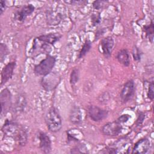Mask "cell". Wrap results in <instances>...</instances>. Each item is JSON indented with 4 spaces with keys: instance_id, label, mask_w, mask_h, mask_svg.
Segmentation results:
<instances>
[{
    "instance_id": "obj_1",
    "label": "cell",
    "mask_w": 154,
    "mask_h": 154,
    "mask_svg": "<svg viewBox=\"0 0 154 154\" xmlns=\"http://www.w3.org/2000/svg\"><path fill=\"white\" fill-rule=\"evenodd\" d=\"M45 122L48 129L52 132L59 131L62 127V119L58 110L51 107L45 115Z\"/></svg>"
},
{
    "instance_id": "obj_2",
    "label": "cell",
    "mask_w": 154,
    "mask_h": 154,
    "mask_svg": "<svg viewBox=\"0 0 154 154\" xmlns=\"http://www.w3.org/2000/svg\"><path fill=\"white\" fill-rule=\"evenodd\" d=\"M55 62L56 59L54 57L47 55L45 59L35 66L34 69V73L37 76H45L49 74L53 69Z\"/></svg>"
},
{
    "instance_id": "obj_3",
    "label": "cell",
    "mask_w": 154,
    "mask_h": 154,
    "mask_svg": "<svg viewBox=\"0 0 154 154\" xmlns=\"http://www.w3.org/2000/svg\"><path fill=\"white\" fill-rule=\"evenodd\" d=\"M132 142L131 139L127 137H123L119 139L111 146L106 147L108 150L106 152L109 153H128L131 148Z\"/></svg>"
},
{
    "instance_id": "obj_4",
    "label": "cell",
    "mask_w": 154,
    "mask_h": 154,
    "mask_svg": "<svg viewBox=\"0 0 154 154\" xmlns=\"http://www.w3.org/2000/svg\"><path fill=\"white\" fill-rule=\"evenodd\" d=\"M122 130V123L118 121L108 122L105 124L102 128V133L106 136L116 137L121 133Z\"/></svg>"
},
{
    "instance_id": "obj_5",
    "label": "cell",
    "mask_w": 154,
    "mask_h": 154,
    "mask_svg": "<svg viewBox=\"0 0 154 154\" xmlns=\"http://www.w3.org/2000/svg\"><path fill=\"white\" fill-rule=\"evenodd\" d=\"M135 84L133 80L128 81L123 85L120 92V99L123 103H126L132 99L135 94Z\"/></svg>"
},
{
    "instance_id": "obj_6",
    "label": "cell",
    "mask_w": 154,
    "mask_h": 154,
    "mask_svg": "<svg viewBox=\"0 0 154 154\" xmlns=\"http://www.w3.org/2000/svg\"><path fill=\"white\" fill-rule=\"evenodd\" d=\"M108 112L107 110L100 108L95 105H90L87 109V114L92 120L100 122L106 118Z\"/></svg>"
},
{
    "instance_id": "obj_7",
    "label": "cell",
    "mask_w": 154,
    "mask_h": 154,
    "mask_svg": "<svg viewBox=\"0 0 154 154\" xmlns=\"http://www.w3.org/2000/svg\"><path fill=\"white\" fill-rule=\"evenodd\" d=\"M1 111V114H7L11 106V94L10 91L5 88L3 89L0 94Z\"/></svg>"
},
{
    "instance_id": "obj_8",
    "label": "cell",
    "mask_w": 154,
    "mask_h": 154,
    "mask_svg": "<svg viewBox=\"0 0 154 154\" xmlns=\"http://www.w3.org/2000/svg\"><path fill=\"white\" fill-rule=\"evenodd\" d=\"M20 126L16 122L7 119L2 127V132L5 136L14 138Z\"/></svg>"
},
{
    "instance_id": "obj_9",
    "label": "cell",
    "mask_w": 154,
    "mask_h": 154,
    "mask_svg": "<svg viewBox=\"0 0 154 154\" xmlns=\"http://www.w3.org/2000/svg\"><path fill=\"white\" fill-rule=\"evenodd\" d=\"M60 82V78L55 74L51 75V73L46 76L42 80V85L46 90L54 89Z\"/></svg>"
},
{
    "instance_id": "obj_10",
    "label": "cell",
    "mask_w": 154,
    "mask_h": 154,
    "mask_svg": "<svg viewBox=\"0 0 154 154\" xmlns=\"http://www.w3.org/2000/svg\"><path fill=\"white\" fill-rule=\"evenodd\" d=\"M34 10L35 7L32 4L24 5L16 11L14 15V19L19 22H23L34 11Z\"/></svg>"
},
{
    "instance_id": "obj_11",
    "label": "cell",
    "mask_w": 154,
    "mask_h": 154,
    "mask_svg": "<svg viewBox=\"0 0 154 154\" xmlns=\"http://www.w3.org/2000/svg\"><path fill=\"white\" fill-rule=\"evenodd\" d=\"M100 45L103 54L106 58H109L114 46V42L112 37L108 36L102 38L100 41Z\"/></svg>"
},
{
    "instance_id": "obj_12",
    "label": "cell",
    "mask_w": 154,
    "mask_h": 154,
    "mask_svg": "<svg viewBox=\"0 0 154 154\" xmlns=\"http://www.w3.org/2000/svg\"><path fill=\"white\" fill-rule=\"evenodd\" d=\"M15 67L16 62L11 61L6 64L5 66H4V67L2 69L1 72V85L5 84L8 80L11 78Z\"/></svg>"
},
{
    "instance_id": "obj_13",
    "label": "cell",
    "mask_w": 154,
    "mask_h": 154,
    "mask_svg": "<svg viewBox=\"0 0 154 154\" xmlns=\"http://www.w3.org/2000/svg\"><path fill=\"white\" fill-rule=\"evenodd\" d=\"M38 138L41 150L45 153H49L51 151V141L49 137L45 132H40Z\"/></svg>"
},
{
    "instance_id": "obj_14",
    "label": "cell",
    "mask_w": 154,
    "mask_h": 154,
    "mask_svg": "<svg viewBox=\"0 0 154 154\" xmlns=\"http://www.w3.org/2000/svg\"><path fill=\"white\" fill-rule=\"evenodd\" d=\"M150 146V141L146 138H143L138 140L134 145L132 153H146L149 150Z\"/></svg>"
},
{
    "instance_id": "obj_15",
    "label": "cell",
    "mask_w": 154,
    "mask_h": 154,
    "mask_svg": "<svg viewBox=\"0 0 154 154\" xmlns=\"http://www.w3.org/2000/svg\"><path fill=\"white\" fill-rule=\"evenodd\" d=\"M61 36L62 35L59 33H49L40 35L37 38V39L47 44L54 45L60 39Z\"/></svg>"
},
{
    "instance_id": "obj_16",
    "label": "cell",
    "mask_w": 154,
    "mask_h": 154,
    "mask_svg": "<svg viewBox=\"0 0 154 154\" xmlns=\"http://www.w3.org/2000/svg\"><path fill=\"white\" fill-rule=\"evenodd\" d=\"M70 122L75 125H78L81 123L82 120V115L81 109L78 106H74L72 107L69 114Z\"/></svg>"
},
{
    "instance_id": "obj_17",
    "label": "cell",
    "mask_w": 154,
    "mask_h": 154,
    "mask_svg": "<svg viewBox=\"0 0 154 154\" xmlns=\"http://www.w3.org/2000/svg\"><path fill=\"white\" fill-rule=\"evenodd\" d=\"M13 138L16 140L19 146H24L26 144L28 140V133L26 130L20 126Z\"/></svg>"
},
{
    "instance_id": "obj_18",
    "label": "cell",
    "mask_w": 154,
    "mask_h": 154,
    "mask_svg": "<svg viewBox=\"0 0 154 154\" xmlns=\"http://www.w3.org/2000/svg\"><path fill=\"white\" fill-rule=\"evenodd\" d=\"M116 58L119 62L125 66H129L130 64V55L128 51L125 49H121L117 54Z\"/></svg>"
},
{
    "instance_id": "obj_19",
    "label": "cell",
    "mask_w": 154,
    "mask_h": 154,
    "mask_svg": "<svg viewBox=\"0 0 154 154\" xmlns=\"http://www.w3.org/2000/svg\"><path fill=\"white\" fill-rule=\"evenodd\" d=\"M26 102L25 96L23 94H19L17 98L15 105L14 106V109H15L16 112H20L24 109L26 106Z\"/></svg>"
},
{
    "instance_id": "obj_20",
    "label": "cell",
    "mask_w": 154,
    "mask_h": 154,
    "mask_svg": "<svg viewBox=\"0 0 154 154\" xmlns=\"http://www.w3.org/2000/svg\"><path fill=\"white\" fill-rule=\"evenodd\" d=\"M48 23L51 25H57L61 20L60 15L58 13H55L54 12H49L46 14Z\"/></svg>"
},
{
    "instance_id": "obj_21",
    "label": "cell",
    "mask_w": 154,
    "mask_h": 154,
    "mask_svg": "<svg viewBox=\"0 0 154 154\" xmlns=\"http://www.w3.org/2000/svg\"><path fill=\"white\" fill-rule=\"evenodd\" d=\"M91 48V42H90V40H89L88 39L85 40V42L84 43V44L82 46L81 51L79 52V54L78 56V58L80 59V58H82L83 57H84L87 54V53L90 51Z\"/></svg>"
},
{
    "instance_id": "obj_22",
    "label": "cell",
    "mask_w": 154,
    "mask_h": 154,
    "mask_svg": "<svg viewBox=\"0 0 154 154\" xmlns=\"http://www.w3.org/2000/svg\"><path fill=\"white\" fill-rule=\"evenodd\" d=\"M143 29L146 34V37H147L151 41V42H152L153 38V32H154V27H153V21L152 20L150 24L144 26Z\"/></svg>"
},
{
    "instance_id": "obj_23",
    "label": "cell",
    "mask_w": 154,
    "mask_h": 154,
    "mask_svg": "<svg viewBox=\"0 0 154 154\" xmlns=\"http://www.w3.org/2000/svg\"><path fill=\"white\" fill-rule=\"evenodd\" d=\"M79 79V70L77 68H74L70 73V82L72 85H75Z\"/></svg>"
},
{
    "instance_id": "obj_24",
    "label": "cell",
    "mask_w": 154,
    "mask_h": 154,
    "mask_svg": "<svg viewBox=\"0 0 154 154\" xmlns=\"http://www.w3.org/2000/svg\"><path fill=\"white\" fill-rule=\"evenodd\" d=\"M8 54V50L5 45L1 43L0 46V58L1 61L2 62L5 59L6 55Z\"/></svg>"
},
{
    "instance_id": "obj_25",
    "label": "cell",
    "mask_w": 154,
    "mask_h": 154,
    "mask_svg": "<svg viewBox=\"0 0 154 154\" xmlns=\"http://www.w3.org/2000/svg\"><path fill=\"white\" fill-rule=\"evenodd\" d=\"M154 84L153 81L152 80L149 85L148 92H147V97L149 99L152 100L154 98Z\"/></svg>"
},
{
    "instance_id": "obj_26",
    "label": "cell",
    "mask_w": 154,
    "mask_h": 154,
    "mask_svg": "<svg viewBox=\"0 0 154 154\" xmlns=\"http://www.w3.org/2000/svg\"><path fill=\"white\" fill-rule=\"evenodd\" d=\"M132 55L134 57V60L135 61H140L141 59V52L140 50L137 46H134L132 49Z\"/></svg>"
},
{
    "instance_id": "obj_27",
    "label": "cell",
    "mask_w": 154,
    "mask_h": 154,
    "mask_svg": "<svg viewBox=\"0 0 154 154\" xmlns=\"http://www.w3.org/2000/svg\"><path fill=\"white\" fill-rule=\"evenodd\" d=\"M91 22L93 26H96L99 24L101 20V17L99 13H93L91 15Z\"/></svg>"
},
{
    "instance_id": "obj_28",
    "label": "cell",
    "mask_w": 154,
    "mask_h": 154,
    "mask_svg": "<svg viewBox=\"0 0 154 154\" xmlns=\"http://www.w3.org/2000/svg\"><path fill=\"white\" fill-rule=\"evenodd\" d=\"M106 2L107 1H95L93 3V7L95 10L102 9Z\"/></svg>"
},
{
    "instance_id": "obj_29",
    "label": "cell",
    "mask_w": 154,
    "mask_h": 154,
    "mask_svg": "<svg viewBox=\"0 0 154 154\" xmlns=\"http://www.w3.org/2000/svg\"><path fill=\"white\" fill-rule=\"evenodd\" d=\"M129 117H130V116L129 115H128V114H123V115H122L120 117H119L118 119L117 120V121H118L120 123H125V122H126L128 120Z\"/></svg>"
},
{
    "instance_id": "obj_30",
    "label": "cell",
    "mask_w": 154,
    "mask_h": 154,
    "mask_svg": "<svg viewBox=\"0 0 154 154\" xmlns=\"http://www.w3.org/2000/svg\"><path fill=\"white\" fill-rule=\"evenodd\" d=\"M6 2L5 1L1 0L0 1V14H2L3 13V12L5 11L6 8Z\"/></svg>"
}]
</instances>
